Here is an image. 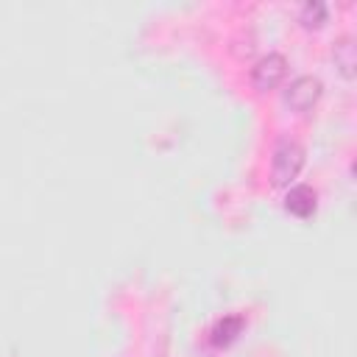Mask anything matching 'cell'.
Here are the masks:
<instances>
[{
  "label": "cell",
  "mask_w": 357,
  "mask_h": 357,
  "mask_svg": "<svg viewBox=\"0 0 357 357\" xmlns=\"http://www.w3.org/2000/svg\"><path fill=\"white\" fill-rule=\"evenodd\" d=\"M315 206H318V195L310 184H296L284 195V209L296 218H310L315 212Z\"/></svg>",
  "instance_id": "cell-4"
},
{
  "label": "cell",
  "mask_w": 357,
  "mask_h": 357,
  "mask_svg": "<svg viewBox=\"0 0 357 357\" xmlns=\"http://www.w3.org/2000/svg\"><path fill=\"white\" fill-rule=\"evenodd\" d=\"M304 167V148L293 139H282L273 151V165H271V184L273 187H287Z\"/></svg>",
  "instance_id": "cell-1"
},
{
  "label": "cell",
  "mask_w": 357,
  "mask_h": 357,
  "mask_svg": "<svg viewBox=\"0 0 357 357\" xmlns=\"http://www.w3.org/2000/svg\"><path fill=\"white\" fill-rule=\"evenodd\" d=\"M332 59H335V67L343 73V78H354L357 73V45L351 36H340L332 47Z\"/></svg>",
  "instance_id": "cell-6"
},
{
  "label": "cell",
  "mask_w": 357,
  "mask_h": 357,
  "mask_svg": "<svg viewBox=\"0 0 357 357\" xmlns=\"http://www.w3.org/2000/svg\"><path fill=\"white\" fill-rule=\"evenodd\" d=\"M243 326H245V318H243L240 312H234V315H223L220 321H215V326H212V332H209L212 346H218V349L231 346V343L240 337Z\"/></svg>",
  "instance_id": "cell-5"
},
{
  "label": "cell",
  "mask_w": 357,
  "mask_h": 357,
  "mask_svg": "<svg viewBox=\"0 0 357 357\" xmlns=\"http://www.w3.org/2000/svg\"><path fill=\"white\" fill-rule=\"evenodd\" d=\"M321 92H324V84H321L315 75H298V78L287 86L284 103H287L293 112H307V109H312V106L318 103Z\"/></svg>",
  "instance_id": "cell-3"
},
{
  "label": "cell",
  "mask_w": 357,
  "mask_h": 357,
  "mask_svg": "<svg viewBox=\"0 0 357 357\" xmlns=\"http://www.w3.org/2000/svg\"><path fill=\"white\" fill-rule=\"evenodd\" d=\"M287 75V59L282 53H268L251 67V84L257 92H271Z\"/></svg>",
  "instance_id": "cell-2"
},
{
  "label": "cell",
  "mask_w": 357,
  "mask_h": 357,
  "mask_svg": "<svg viewBox=\"0 0 357 357\" xmlns=\"http://www.w3.org/2000/svg\"><path fill=\"white\" fill-rule=\"evenodd\" d=\"M298 20H301V25H304L307 31H315V28H321V25L326 22V6H324L321 0H307V3L301 6Z\"/></svg>",
  "instance_id": "cell-7"
}]
</instances>
